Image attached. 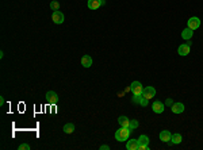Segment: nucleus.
Wrapping results in <instances>:
<instances>
[{
    "instance_id": "obj_22",
    "label": "nucleus",
    "mask_w": 203,
    "mask_h": 150,
    "mask_svg": "<svg viewBox=\"0 0 203 150\" xmlns=\"http://www.w3.org/2000/svg\"><path fill=\"white\" fill-rule=\"evenodd\" d=\"M19 150H30V145H27V143H22L19 145V148H18Z\"/></svg>"
},
{
    "instance_id": "obj_10",
    "label": "nucleus",
    "mask_w": 203,
    "mask_h": 150,
    "mask_svg": "<svg viewBox=\"0 0 203 150\" xmlns=\"http://www.w3.org/2000/svg\"><path fill=\"white\" fill-rule=\"evenodd\" d=\"M133 103H135V104H139V106H142V107H146L148 106V103H149V100L145 99L142 95H139V96H135L133 97Z\"/></svg>"
},
{
    "instance_id": "obj_25",
    "label": "nucleus",
    "mask_w": 203,
    "mask_h": 150,
    "mask_svg": "<svg viewBox=\"0 0 203 150\" xmlns=\"http://www.w3.org/2000/svg\"><path fill=\"white\" fill-rule=\"evenodd\" d=\"M56 104H51V114H56Z\"/></svg>"
},
{
    "instance_id": "obj_12",
    "label": "nucleus",
    "mask_w": 203,
    "mask_h": 150,
    "mask_svg": "<svg viewBox=\"0 0 203 150\" xmlns=\"http://www.w3.org/2000/svg\"><path fill=\"white\" fill-rule=\"evenodd\" d=\"M171 138H172V135L168 130H162L160 133V139L162 142H165V143H167V142H171Z\"/></svg>"
},
{
    "instance_id": "obj_9",
    "label": "nucleus",
    "mask_w": 203,
    "mask_h": 150,
    "mask_svg": "<svg viewBox=\"0 0 203 150\" xmlns=\"http://www.w3.org/2000/svg\"><path fill=\"white\" fill-rule=\"evenodd\" d=\"M106 3V0H88V8L90 10H96L100 6Z\"/></svg>"
},
{
    "instance_id": "obj_8",
    "label": "nucleus",
    "mask_w": 203,
    "mask_h": 150,
    "mask_svg": "<svg viewBox=\"0 0 203 150\" xmlns=\"http://www.w3.org/2000/svg\"><path fill=\"white\" fill-rule=\"evenodd\" d=\"M46 102L49 103L50 106H51V104H56L58 102V95L54 91H49L46 93Z\"/></svg>"
},
{
    "instance_id": "obj_15",
    "label": "nucleus",
    "mask_w": 203,
    "mask_h": 150,
    "mask_svg": "<svg viewBox=\"0 0 203 150\" xmlns=\"http://www.w3.org/2000/svg\"><path fill=\"white\" fill-rule=\"evenodd\" d=\"M81 65L84 66V68H90L92 65V57L91 55H84L83 58H81Z\"/></svg>"
},
{
    "instance_id": "obj_14",
    "label": "nucleus",
    "mask_w": 203,
    "mask_h": 150,
    "mask_svg": "<svg viewBox=\"0 0 203 150\" xmlns=\"http://www.w3.org/2000/svg\"><path fill=\"white\" fill-rule=\"evenodd\" d=\"M192 35H194V30H191V29H184L183 30V33H182V38L183 39H186V41H190L191 38H192Z\"/></svg>"
},
{
    "instance_id": "obj_21",
    "label": "nucleus",
    "mask_w": 203,
    "mask_h": 150,
    "mask_svg": "<svg viewBox=\"0 0 203 150\" xmlns=\"http://www.w3.org/2000/svg\"><path fill=\"white\" fill-rule=\"evenodd\" d=\"M50 8L53 11H58V10H60V3H58V2H51L50 3Z\"/></svg>"
},
{
    "instance_id": "obj_24",
    "label": "nucleus",
    "mask_w": 203,
    "mask_h": 150,
    "mask_svg": "<svg viewBox=\"0 0 203 150\" xmlns=\"http://www.w3.org/2000/svg\"><path fill=\"white\" fill-rule=\"evenodd\" d=\"M148 149H149V146L148 145H139L138 146V150H148Z\"/></svg>"
},
{
    "instance_id": "obj_2",
    "label": "nucleus",
    "mask_w": 203,
    "mask_h": 150,
    "mask_svg": "<svg viewBox=\"0 0 203 150\" xmlns=\"http://www.w3.org/2000/svg\"><path fill=\"white\" fill-rule=\"evenodd\" d=\"M130 91L133 92V95L135 96H139L142 95V91H143V87L139 81H133L131 85H130Z\"/></svg>"
},
{
    "instance_id": "obj_7",
    "label": "nucleus",
    "mask_w": 203,
    "mask_h": 150,
    "mask_svg": "<svg viewBox=\"0 0 203 150\" xmlns=\"http://www.w3.org/2000/svg\"><path fill=\"white\" fill-rule=\"evenodd\" d=\"M152 110H153V112H156V114H162L165 110V104L156 100V102H153V104H152Z\"/></svg>"
},
{
    "instance_id": "obj_20",
    "label": "nucleus",
    "mask_w": 203,
    "mask_h": 150,
    "mask_svg": "<svg viewBox=\"0 0 203 150\" xmlns=\"http://www.w3.org/2000/svg\"><path fill=\"white\" fill-rule=\"evenodd\" d=\"M138 127V121H135V119H133V121H130V125H129V129H130L131 131L134 129H137Z\"/></svg>"
},
{
    "instance_id": "obj_23",
    "label": "nucleus",
    "mask_w": 203,
    "mask_h": 150,
    "mask_svg": "<svg viewBox=\"0 0 203 150\" xmlns=\"http://www.w3.org/2000/svg\"><path fill=\"white\" fill-rule=\"evenodd\" d=\"M165 104H167V106H173V100L171 99V97H168V99H167V102H165Z\"/></svg>"
},
{
    "instance_id": "obj_4",
    "label": "nucleus",
    "mask_w": 203,
    "mask_h": 150,
    "mask_svg": "<svg viewBox=\"0 0 203 150\" xmlns=\"http://www.w3.org/2000/svg\"><path fill=\"white\" fill-rule=\"evenodd\" d=\"M51 19H53V22L56 24H61L62 22L65 20V16H64V14L58 10V11H53V14H51Z\"/></svg>"
},
{
    "instance_id": "obj_13",
    "label": "nucleus",
    "mask_w": 203,
    "mask_h": 150,
    "mask_svg": "<svg viewBox=\"0 0 203 150\" xmlns=\"http://www.w3.org/2000/svg\"><path fill=\"white\" fill-rule=\"evenodd\" d=\"M138 146H139L138 139H130V141H127L126 149L127 150H138Z\"/></svg>"
},
{
    "instance_id": "obj_11",
    "label": "nucleus",
    "mask_w": 203,
    "mask_h": 150,
    "mask_svg": "<svg viewBox=\"0 0 203 150\" xmlns=\"http://www.w3.org/2000/svg\"><path fill=\"white\" fill-rule=\"evenodd\" d=\"M171 110H172L173 114H182V112L184 111V104L183 103H173Z\"/></svg>"
},
{
    "instance_id": "obj_5",
    "label": "nucleus",
    "mask_w": 203,
    "mask_h": 150,
    "mask_svg": "<svg viewBox=\"0 0 203 150\" xmlns=\"http://www.w3.org/2000/svg\"><path fill=\"white\" fill-rule=\"evenodd\" d=\"M190 50H191V43L187 42V43H182L178 49V53L179 55H183V57H186V55L190 54Z\"/></svg>"
},
{
    "instance_id": "obj_3",
    "label": "nucleus",
    "mask_w": 203,
    "mask_h": 150,
    "mask_svg": "<svg viewBox=\"0 0 203 150\" xmlns=\"http://www.w3.org/2000/svg\"><path fill=\"white\" fill-rule=\"evenodd\" d=\"M187 27L188 29H191V30H196L201 27V19L196 16H192V18H190L187 22Z\"/></svg>"
},
{
    "instance_id": "obj_18",
    "label": "nucleus",
    "mask_w": 203,
    "mask_h": 150,
    "mask_svg": "<svg viewBox=\"0 0 203 150\" xmlns=\"http://www.w3.org/2000/svg\"><path fill=\"white\" fill-rule=\"evenodd\" d=\"M73 131H75V125H73V123H66V125L64 126V133L72 134Z\"/></svg>"
},
{
    "instance_id": "obj_26",
    "label": "nucleus",
    "mask_w": 203,
    "mask_h": 150,
    "mask_svg": "<svg viewBox=\"0 0 203 150\" xmlns=\"http://www.w3.org/2000/svg\"><path fill=\"white\" fill-rule=\"evenodd\" d=\"M100 149H102V150H108V149H110V146H108V145H102V146H100Z\"/></svg>"
},
{
    "instance_id": "obj_17",
    "label": "nucleus",
    "mask_w": 203,
    "mask_h": 150,
    "mask_svg": "<svg viewBox=\"0 0 203 150\" xmlns=\"http://www.w3.org/2000/svg\"><path fill=\"white\" fill-rule=\"evenodd\" d=\"M183 141V137H182V134H179V133H176V134H172V138H171V142L172 143H175V145H178L180 143V142Z\"/></svg>"
},
{
    "instance_id": "obj_19",
    "label": "nucleus",
    "mask_w": 203,
    "mask_h": 150,
    "mask_svg": "<svg viewBox=\"0 0 203 150\" xmlns=\"http://www.w3.org/2000/svg\"><path fill=\"white\" fill-rule=\"evenodd\" d=\"M138 142H139V145H148V146H149V138H148L146 135H141V137H139Z\"/></svg>"
},
{
    "instance_id": "obj_1",
    "label": "nucleus",
    "mask_w": 203,
    "mask_h": 150,
    "mask_svg": "<svg viewBox=\"0 0 203 150\" xmlns=\"http://www.w3.org/2000/svg\"><path fill=\"white\" fill-rule=\"evenodd\" d=\"M130 133H131L130 129H127V127H121V129L117 130V133H115V139L118 142L127 141V138L130 137Z\"/></svg>"
},
{
    "instance_id": "obj_6",
    "label": "nucleus",
    "mask_w": 203,
    "mask_h": 150,
    "mask_svg": "<svg viewBox=\"0 0 203 150\" xmlns=\"http://www.w3.org/2000/svg\"><path fill=\"white\" fill-rule=\"evenodd\" d=\"M142 96L148 100L153 99V97L156 96V89H154L153 87H145L143 88V91H142Z\"/></svg>"
},
{
    "instance_id": "obj_27",
    "label": "nucleus",
    "mask_w": 203,
    "mask_h": 150,
    "mask_svg": "<svg viewBox=\"0 0 203 150\" xmlns=\"http://www.w3.org/2000/svg\"><path fill=\"white\" fill-rule=\"evenodd\" d=\"M3 104H4V99H3V97H0V106H3Z\"/></svg>"
},
{
    "instance_id": "obj_16",
    "label": "nucleus",
    "mask_w": 203,
    "mask_h": 150,
    "mask_svg": "<svg viewBox=\"0 0 203 150\" xmlns=\"http://www.w3.org/2000/svg\"><path fill=\"white\" fill-rule=\"evenodd\" d=\"M118 123L121 125V127H127L129 129V125H130V119L127 116H119L118 118Z\"/></svg>"
}]
</instances>
